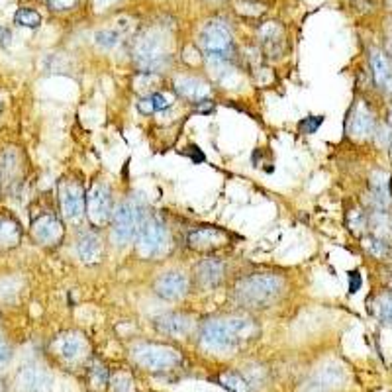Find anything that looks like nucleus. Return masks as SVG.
<instances>
[{"instance_id": "9d476101", "label": "nucleus", "mask_w": 392, "mask_h": 392, "mask_svg": "<svg viewBox=\"0 0 392 392\" xmlns=\"http://www.w3.org/2000/svg\"><path fill=\"white\" fill-rule=\"evenodd\" d=\"M63 224L53 214H42L32 222V236L42 246H57L63 239Z\"/></svg>"}, {"instance_id": "5701e85b", "label": "nucleus", "mask_w": 392, "mask_h": 392, "mask_svg": "<svg viewBox=\"0 0 392 392\" xmlns=\"http://www.w3.org/2000/svg\"><path fill=\"white\" fill-rule=\"evenodd\" d=\"M22 239V228L14 218L0 216V249H12Z\"/></svg>"}, {"instance_id": "c756f323", "label": "nucleus", "mask_w": 392, "mask_h": 392, "mask_svg": "<svg viewBox=\"0 0 392 392\" xmlns=\"http://www.w3.org/2000/svg\"><path fill=\"white\" fill-rule=\"evenodd\" d=\"M94 39H96V44L101 47H106V49H112V47L118 46V34L116 32H112V30H101L96 36H94Z\"/></svg>"}, {"instance_id": "20e7f679", "label": "nucleus", "mask_w": 392, "mask_h": 392, "mask_svg": "<svg viewBox=\"0 0 392 392\" xmlns=\"http://www.w3.org/2000/svg\"><path fill=\"white\" fill-rule=\"evenodd\" d=\"M202 51L206 53L210 61H220V63H228L234 53V37L229 27L224 22L218 20H210L204 24L198 36Z\"/></svg>"}, {"instance_id": "0eeeda50", "label": "nucleus", "mask_w": 392, "mask_h": 392, "mask_svg": "<svg viewBox=\"0 0 392 392\" xmlns=\"http://www.w3.org/2000/svg\"><path fill=\"white\" fill-rule=\"evenodd\" d=\"M137 253L141 257L163 255L169 246V234L157 216H144L137 232Z\"/></svg>"}, {"instance_id": "f8f14e48", "label": "nucleus", "mask_w": 392, "mask_h": 392, "mask_svg": "<svg viewBox=\"0 0 392 392\" xmlns=\"http://www.w3.org/2000/svg\"><path fill=\"white\" fill-rule=\"evenodd\" d=\"M18 386L22 392H49L51 374L39 365L22 367L18 373Z\"/></svg>"}, {"instance_id": "f257e3e1", "label": "nucleus", "mask_w": 392, "mask_h": 392, "mask_svg": "<svg viewBox=\"0 0 392 392\" xmlns=\"http://www.w3.org/2000/svg\"><path fill=\"white\" fill-rule=\"evenodd\" d=\"M284 291H286V283L279 274H249L236 284L234 302L246 310H265L281 301Z\"/></svg>"}, {"instance_id": "f03ea898", "label": "nucleus", "mask_w": 392, "mask_h": 392, "mask_svg": "<svg viewBox=\"0 0 392 392\" xmlns=\"http://www.w3.org/2000/svg\"><path fill=\"white\" fill-rule=\"evenodd\" d=\"M255 324L253 320L226 316V318L206 320L201 328L202 346L212 351H232L244 341L253 338Z\"/></svg>"}, {"instance_id": "423d86ee", "label": "nucleus", "mask_w": 392, "mask_h": 392, "mask_svg": "<svg viewBox=\"0 0 392 392\" xmlns=\"http://www.w3.org/2000/svg\"><path fill=\"white\" fill-rule=\"evenodd\" d=\"M146 212L137 201H124L112 216V237L118 246L129 244L139 232Z\"/></svg>"}, {"instance_id": "2eb2a0df", "label": "nucleus", "mask_w": 392, "mask_h": 392, "mask_svg": "<svg viewBox=\"0 0 392 392\" xmlns=\"http://www.w3.org/2000/svg\"><path fill=\"white\" fill-rule=\"evenodd\" d=\"M156 326L159 331H163L167 336H177L183 338L186 334H191L194 328V320L189 314L183 312H171V314H163L156 320Z\"/></svg>"}, {"instance_id": "6ab92c4d", "label": "nucleus", "mask_w": 392, "mask_h": 392, "mask_svg": "<svg viewBox=\"0 0 392 392\" xmlns=\"http://www.w3.org/2000/svg\"><path fill=\"white\" fill-rule=\"evenodd\" d=\"M371 69H373V79L377 87L384 92H392V67L386 55L381 51H373L371 53Z\"/></svg>"}, {"instance_id": "72a5a7b5", "label": "nucleus", "mask_w": 392, "mask_h": 392, "mask_svg": "<svg viewBox=\"0 0 392 392\" xmlns=\"http://www.w3.org/2000/svg\"><path fill=\"white\" fill-rule=\"evenodd\" d=\"M12 359V349L4 339H0V367L8 365V361Z\"/></svg>"}, {"instance_id": "f3484780", "label": "nucleus", "mask_w": 392, "mask_h": 392, "mask_svg": "<svg viewBox=\"0 0 392 392\" xmlns=\"http://www.w3.org/2000/svg\"><path fill=\"white\" fill-rule=\"evenodd\" d=\"M341 379H343L341 369H338V367H328V369H322L320 373L314 374L310 381L302 386L301 392H329L341 383Z\"/></svg>"}, {"instance_id": "c85d7f7f", "label": "nucleus", "mask_w": 392, "mask_h": 392, "mask_svg": "<svg viewBox=\"0 0 392 392\" xmlns=\"http://www.w3.org/2000/svg\"><path fill=\"white\" fill-rule=\"evenodd\" d=\"M14 22L22 27H37L42 24V16L37 14L36 10H30V8H20L16 14H14Z\"/></svg>"}, {"instance_id": "f704fd0d", "label": "nucleus", "mask_w": 392, "mask_h": 392, "mask_svg": "<svg viewBox=\"0 0 392 392\" xmlns=\"http://www.w3.org/2000/svg\"><path fill=\"white\" fill-rule=\"evenodd\" d=\"M359 286H361V277H359V273L357 271L349 273V292H357Z\"/></svg>"}, {"instance_id": "79ce46f5", "label": "nucleus", "mask_w": 392, "mask_h": 392, "mask_svg": "<svg viewBox=\"0 0 392 392\" xmlns=\"http://www.w3.org/2000/svg\"><path fill=\"white\" fill-rule=\"evenodd\" d=\"M0 392H4V391H2V383H0Z\"/></svg>"}, {"instance_id": "dca6fc26", "label": "nucleus", "mask_w": 392, "mask_h": 392, "mask_svg": "<svg viewBox=\"0 0 392 392\" xmlns=\"http://www.w3.org/2000/svg\"><path fill=\"white\" fill-rule=\"evenodd\" d=\"M224 274H226V265L218 261V259H204L202 263H198L196 267V283L201 284L202 289H214L224 281Z\"/></svg>"}, {"instance_id": "a19ab883", "label": "nucleus", "mask_w": 392, "mask_h": 392, "mask_svg": "<svg viewBox=\"0 0 392 392\" xmlns=\"http://www.w3.org/2000/svg\"><path fill=\"white\" fill-rule=\"evenodd\" d=\"M208 2H220V0H208Z\"/></svg>"}, {"instance_id": "a211bd4d", "label": "nucleus", "mask_w": 392, "mask_h": 392, "mask_svg": "<svg viewBox=\"0 0 392 392\" xmlns=\"http://www.w3.org/2000/svg\"><path fill=\"white\" fill-rule=\"evenodd\" d=\"M349 132L357 139H367L374 134V118L365 104H359L349 122Z\"/></svg>"}, {"instance_id": "4be33fe9", "label": "nucleus", "mask_w": 392, "mask_h": 392, "mask_svg": "<svg viewBox=\"0 0 392 392\" xmlns=\"http://www.w3.org/2000/svg\"><path fill=\"white\" fill-rule=\"evenodd\" d=\"M101 251V237L96 236V234L84 232L82 236H79V239H77V255H79L82 263H94V261H99Z\"/></svg>"}, {"instance_id": "ddd939ff", "label": "nucleus", "mask_w": 392, "mask_h": 392, "mask_svg": "<svg viewBox=\"0 0 392 392\" xmlns=\"http://www.w3.org/2000/svg\"><path fill=\"white\" fill-rule=\"evenodd\" d=\"M53 347L55 353L59 355V359H63L65 363H77L87 351V341L81 334L69 331L55 339Z\"/></svg>"}, {"instance_id": "cd10ccee", "label": "nucleus", "mask_w": 392, "mask_h": 392, "mask_svg": "<svg viewBox=\"0 0 392 392\" xmlns=\"http://www.w3.org/2000/svg\"><path fill=\"white\" fill-rule=\"evenodd\" d=\"M363 246L367 247V251H369L371 255L379 257V259H384V257L391 255V244H388L386 239H383V237H369V239H365Z\"/></svg>"}, {"instance_id": "7ed1b4c3", "label": "nucleus", "mask_w": 392, "mask_h": 392, "mask_svg": "<svg viewBox=\"0 0 392 392\" xmlns=\"http://www.w3.org/2000/svg\"><path fill=\"white\" fill-rule=\"evenodd\" d=\"M134 57H136L139 69L146 73H157L167 67L169 53H167V39L157 30H147L136 39L134 46Z\"/></svg>"}, {"instance_id": "e433bc0d", "label": "nucleus", "mask_w": 392, "mask_h": 392, "mask_svg": "<svg viewBox=\"0 0 392 392\" xmlns=\"http://www.w3.org/2000/svg\"><path fill=\"white\" fill-rule=\"evenodd\" d=\"M8 39H10V32H8V30L0 27V44H8Z\"/></svg>"}, {"instance_id": "b1692460", "label": "nucleus", "mask_w": 392, "mask_h": 392, "mask_svg": "<svg viewBox=\"0 0 392 392\" xmlns=\"http://www.w3.org/2000/svg\"><path fill=\"white\" fill-rule=\"evenodd\" d=\"M374 314L377 318L381 320L383 324H388L392 326V292H383L379 294L373 302Z\"/></svg>"}, {"instance_id": "aec40b11", "label": "nucleus", "mask_w": 392, "mask_h": 392, "mask_svg": "<svg viewBox=\"0 0 392 392\" xmlns=\"http://www.w3.org/2000/svg\"><path fill=\"white\" fill-rule=\"evenodd\" d=\"M388 175L383 171H377L371 177V202L377 210H384L391 204V183H388Z\"/></svg>"}, {"instance_id": "bb28decb", "label": "nucleus", "mask_w": 392, "mask_h": 392, "mask_svg": "<svg viewBox=\"0 0 392 392\" xmlns=\"http://www.w3.org/2000/svg\"><path fill=\"white\" fill-rule=\"evenodd\" d=\"M169 106H171V101L165 94H161V92H156V94H151V96H147V99L139 102V110L146 112V114L161 112V110L169 108Z\"/></svg>"}, {"instance_id": "9b49d317", "label": "nucleus", "mask_w": 392, "mask_h": 392, "mask_svg": "<svg viewBox=\"0 0 392 392\" xmlns=\"http://www.w3.org/2000/svg\"><path fill=\"white\" fill-rule=\"evenodd\" d=\"M189 292V277L181 271L163 273L156 283V294L165 301H181Z\"/></svg>"}, {"instance_id": "412c9836", "label": "nucleus", "mask_w": 392, "mask_h": 392, "mask_svg": "<svg viewBox=\"0 0 392 392\" xmlns=\"http://www.w3.org/2000/svg\"><path fill=\"white\" fill-rule=\"evenodd\" d=\"M175 91L189 101H204L210 94V87L201 79L179 77V79H175Z\"/></svg>"}, {"instance_id": "6e6552de", "label": "nucleus", "mask_w": 392, "mask_h": 392, "mask_svg": "<svg viewBox=\"0 0 392 392\" xmlns=\"http://www.w3.org/2000/svg\"><path fill=\"white\" fill-rule=\"evenodd\" d=\"M87 208H89V218L94 226H104L108 224L114 216V198L106 184L96 183L92 186L87 198Z\"/></svg>"}, {"instance_id": "58836bf2", "label": "nucleus", "mask_w": 392, "mask_h": 392, "mask_svg": "<svg viewBox=\"0 0 392 392\" xmlns=\"http://www.w3.org/2000/svg\"><path fill=\"white\" fill-rule=\"evenodd\" d=\"M386 49H388V55L392 57V37H388V42H386Z\"/></svg>"}, {"instance_id": "4c0bfd02", "label": "nucleus", "mask_w": 392, "mask_h": 392, "mask_svg": "<svg viewBox=\"0 0 392 392\" xmlns=\"http://www.w3.org/2000/svg\"><path fill=\"white\" fill-rule=\"evenodd\" d=\"M114 0H94V4H96V8H104V6H108L112 4Z\"/></svg>"}, {"instance_id": "473e14b6", "label": "nucleus", "mask_w": 392, "mask_h": 392, "mask_svg": "<svg viewBox=\"0 0 392 392\" xmlns=\"http://www.w3.org/2000/svg\"><path fill=\"white\" fill-rule=\"evenodd\" d=\"M47 4H49V8L53 10H69L73 8L75 4L79 2V0H46Z\"/></svg>"}, {"instance_id": "c9c22d12", "label": "nucleus", "mask_w": 392, "mask_h": 392, "mask_svg": "<svg viewBox=\"0 0 392 392\" xmlns=\"http://www.w3.org/2000/svg\"><path fill=\"white\" fill-rule=\"evenodd\" d=\"M377 139H379V144H383L384 141H391V129H386L384 126H381L379 128V136H377Z\"/></svg>"}, {"instance_id": "4468645a", "label": "nucleus", "mask_w": 392, "mask_h": 392, "mask_svg": "<svg viewBox=\"0 0 392 392\" xmlns=\"http://www.w3.org/2000/svg\"><path fill=\"white\" fill-rule=\"evenodd\" d=\"M226 234L222 232V229H216V228H201V229H194L189 234V247L194 249V251H202V253H206V251H214V249H218V247L226 246Z\"/></svg>"}, {"instance_id": "393cba45", "label": "nucleus", "mask_w": 392, "mask_h": 392, "mask_svg": "<svg viewBox=\"0 0 392 392\" xmlns=\"http://www.w3.org/2000/svg\"><path fill=\"white\" fill-rule=\"evenodd\" d=\"M108 383V371L106 367L102 365L101 361H94L89 369V384H91L92 391L101 392Z\"/></svg>"}, {"instance_id": "ea45409f", "label": "nucleus", "mask_w": 392, "mask_h": 392, "mask_svg": "<svg viewBox=\"0 0 392 392\" xmlns=\"http://www.w3.org/2000/svg\"><path fill=\"white\" fill-rule=\"evenodd\" d=\"M388 122L392 124V106H391V110H388Z\"/></svg>"}, {"instance_id": "37998d69", "label": "nucleus", "mask_w": 392, "mask_h": 392, "mask_svg": "<svg viewBox=\"0 0 392 392\" xmlns=\"http://www.w3.org/2000/svg\"><path fill=\"white\" fill-rule=\"evenodd\" d=\"M391 157H392V147H391Z\"/></svg>"}, {"instance_id": "39448f33", "label": "nucleus", "mask_w": 392, "mask_h": 392, "mask_svg": "<svg viewBox=\"0 0 392 392\" xmlns=\"http://www.w3.org/2000/svg\"><path fill=\"white\" fill-rule=\"evenodd\" d=\"M132 357L136 359L137 365L146 367L147 371L153 373H167L181 363L179 351L161 343H137L132 347Z\"/></svg>"}, {"instance_id": "a878e982", "label": "nucleus", "mask_w": 392, "mask_h": 392, "mask_svg": "<svg viewBox=\"0 0 392 392\" xmlns=\"http://www.w3.org/2000/svg\"><path fill=\"white\" fill-rule=\"evenodd\" d=\"M222 386H226L232 392H251V383L246 381L239 373H226L220 377Z\"/></svg>"}, {"instance_id": "2f4dec72", "label": "nucleus", "mask_w": 392, "mask_h": 392, "mask_svg": "<svg viewBox=\"0 0 392 392\" xmlns=\"http://www.w3.org/2000/svg\"><path fill=\"white\" fill-rule=\"evenodd\" d=\"M112 392H132V379L128 374L120 373L112 379Z\"/></svg>"}, {"instance_id": "7c9ffc66", "label": "nucleus", "mask_w": 392, "mask_h": 392, "mask_svg": "<svg viewBox=\"0 0 392 392\" xmlns=\"http://www.w3.org/2000/svg\"><path fill=\"white\" fill-rule=\"evenodd\" d=\"M322 122H324V116H308L298 124V129L302 134H314L322 126Z\"/></svg>"}, {"instance_id": "c03bdc74", "label": "nucleus", "mask_w": 392, "mask_h": 392, "mask_svg": "<svg viewBox=\"0 0 392 392\" xmlns=\"http://www.w3.org/2000/svg\"><path fill=\"white\" fill-rule=\"evenodd\" d=\"M391 30H392V24H391ZM392 37V36H391Z\"/></svg>"}, {"instance_id": "1a4fd4ad", "label": "nucleus", "mask_w": 392, "mask_h": 392, "mask_svg": "<svg viewBox=\"0 0 392 392\" xmlns=\"http://www.w3.org/2000/svg\"><path fill=\"white\" fill-rule=\"evenodd\" d=\"M59 204H61V212L69 222H77L82 218L84 212V192H82L81 184L73 183V181H63L59 184Z\"/></svg>"}]
</instances>
